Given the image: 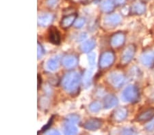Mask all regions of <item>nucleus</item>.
Instances as JSON below:
<instances>
[{"label":"nucleus","instance_id":"5","mask_svg":"<svg viewBox=\"0 0 154 135\" xmlns=\"http://www.w3.org/2000/svg\"><path fill=\"white\" fill-rule=\"evenodd\" d=\"M136 53V46L134 45H129L124 49L121 56V65H127L132 60Z\"/></svg>","mask_w":154,"mask_h":135},{"label":"nucleus","instance_id":"29","mask_svg":"<svg viewBox=\"0 0 154 135\" xmlns=\"http://www.w3.org/2000/svg\"><path fill=\"white\" fill-rule=\"evenodd\" d=\"M58 3V0H47V4H48L49 7H51V8L56 6Z\"/></svg>","mask_w":154,"mask_h":135},{"label":"nucleus","instance_id":"13","mask_svg":"<svg viewBox=\"0 0 154 135\" xmlns=\"http://www.w3.org/2000/svg\"><path fill=\"white\" fill-rule=\"evenodd\" d=\"M54 20L53 14L50 13H43L38 16V24L41 27H47L50 25Z\"/></svg>","mask_w":154,"mask_h":135},{"label":"nucleus","instance_id":"16","mask_svg":"<svg viewBox=\"0 0 154 135\" xmlns=\"http://www.w3.org/2000/svg\"><path fill=\"white\" fill-rule=\"evenodd\" d=\"M154 117V108H150L145 110L138 115L136 118L138 122H146L149 121Z\"/></svg>","mask_w":154,"mask_h":135},{"label":"nucleus","instance_id":"23","mask_svg":"<svg viewBox=\"0 0 154 135\" xmlns=\"http://www.w3.org/2000/svg\"><path fill=\"white\" fill-rule=\"evenodd\" d=\"M101 104L98 101H94L89 105V109L93 113H97L101 110Z\"/></svg>","mask_w":154,"mask_h":135},{"label":"nucleus","instance_id":"1","mask_svg":"<svg viewBox=\"0 0 154 135\" xmlns=\"http://www.w3.org/2000/svg\"><path fill=\"white\" fill-rule=\"evenodd\" d=\"M81 82V77L78 72L71 71L64 75L62 79V85L66 92L74 94L78 92Z\"/></svg>","mask_w":154,"mask_h":135},{"label":"nucleus","instance_id":"33","mask_svg":"<svg viewBox=\"0 0 154 135\" xmlns=\"http://www.w3.org/2000/svg\"><path fill=\"white\" fill-rule=\"evenodd\" d=\"M37 78H38V89H39L40 87H41V82H42V80H41V75H38V76H37Z\"/></svg>","mask_w":154,"mask_h":135},{"label":"nucleus","instance_id":"28","mask_svg":"<svg viewBox=\"0 0 154 135\" xmlns=\"http://www.w3.org/2000/svg\"><path fill=\"white\" fill-rule=\"evenodd\" d=\"M53 119H54L53 117H51V118L49 120V122H48V124H47L45 126L43 127V128H42L41 131L40 132H41H41H45L47 130H48L49 128H50V126H51V124H52V122H53Z\"/></svg>","mask_w":154,"mask_h":135},{"label":"nucleus","instance_id":"6","mask_svg":"<svg viewBox=\"0 0 154 135\" xmlns=\"http://www.w3.org/2000/svg\"><path fill=\"white\" fill-rule=\"evenodd\" d=\"M121 16L117 14H112L106 16L103 19V25L106 29L114 28L121 23Z\"/></svg>","mask_w":154,"mask_h":135},{"label":"nucleus","instance_id":"25","mask_svg":"<svg viewBox=\"0 0 154 135\" xmlns=\"http://www.w3.org/2000/svg\"><path fill=\"white\" fill-rule=\"evenodd\" d=\"M66 120H68V121L71 122L75 124L76 123L79 122V117L78 116V115H77L75 114H71V115H69V116L67 117V118H66Z\"/></svg>","mask_w":154,"mask_h":135},{"label":"nucleus","instance_id":"8","mask_svg":"<svg viewBox=\"0 0 154 135\" xmlns=\"http://www.w3.org/2000/svg\"><path fill=\"white\" fill-rule=\"evenodd\" d=\"M140 61L143 65L151 67L154 65V51L147 50L142 53Z\"/></svg>","mask_w":154,"mask_h":135},{"label":"nucleus","instance_id":"15","mask_svg":"<svg viewBox=\"0 0 154 135\" xmlns=\"http://www.w3.org/2000/svg\"><path fill=\"white\" fill-rule=\"evenodd\" d=\"M118 104V99L115 95H107L103 100V107L106 109H110Z\"/></svg>","mask_w":154,"mask_h":135},{"label":"nucleus","instance_id":"9","mask_svg":"<svg viewBox=\"0 0 154 135\" xmlns=\"http://www.w3.org/2000/svg\"><path fill=\"white\" fill-rule=\"evenodd\" d=\"M103 122L101 119L97 118H93L86 121L83 125L86 130L90 131H96L102 126Z\"/></svg>","mask_w":154,"mask_h":135},{"label":"nucleus","instance_id":"19","mask_svg":"<svg viewBox=\"0 0 154 135\" xmlns=\"http://www.w3.org/2000/svg\"><path fill=\"white\" fill-rule=\"evenodd\" d=\"M60 66V58L58 56H55L49 59L48 63H47V68L48 69L54 72L58 70Z\"/></svg>","mask_w":154,"mask_h":135},{"label":"nucleus","instance_id":"18","mask_svg":"<svg viewBox=\"0 0 154 135\" xmlns=\"http://www.w3.org/2000/svg\"><path fill=\"white\" fill-rule=\"evenodd\" d=\"M63 131L65 134H75L78 133V129L75 124L66 119L63 124Z\"/></svg>","mask_w":154,"mask_h":135},{"label":"nucleus","instance_id":"22","mask_svg":"<svg viewBox=\"0 0 154 135\" xmlns=\"http://www.w3.org/2000/svg\"><path fill=\"white\" fill-rule=\"evenodd\" d=\"M92 71L87 70L85 71V72L83 76V83L84 85L86 86V87H88L90 86L91 83V79H92Z\"/></svg>","mask_w":154,"mask_h":135},{"label":"nucleus","instance_id":"20","mask_svg":"<svg viewBox=\"0 0 154 135\" xmlns=\"http://www.w3.org/2000/svg\"><path fill=\"white\" fill-rule=\"evenodd\" d=\"M115 8V4L112 0H103L100 4V9L106 13L112 12Z\"/></svg>","mask_w":154,"mask_h":135},{"label":"nucleus","instance_id":"10","mask_svg":"<svg viewBox=\"0 0 154 135\" xmlns=\"http://www.w3.org/2000/svg\"><path fill=\"white\" fill-rule=\"evenodd\" d=\"M78 57L74 55H67L63 58L62 63L67 69H72L78 65Z\"/></svg>","mask_w":154,"mask_h":135},{"label":"nucleus","instance_id":"7","mask_svg":"<svg viewBox=\"0 0 154 135\" xmlns=\"http://www.w3.org/2000/svg\"><path fill=\"white\" fill-rule=\"evenodd\" d=\"M125 41V35L123 32H119L113 34L110 39V45L113 48H119L123 45Z\"/></svg>","mask_w":154,"mask_h":135},{"label":"nucleus","instance_id":"11","mask_svg":"<svg viewBox=\"0 0 154 135\" xmlns=\"http://www.w3.org/2000/svg\"><path fill=\"white\" fill-rule=\"evenodd\" d=\"M128 113V109L125 107H119L113 112L112 118L116 122H121L125 119Z\"/></svg>","mask_w":154,"mask_h":135},{"label":"nucleus","instance_id":"4","mask_svg":"<svg viewBox=\"0 0 154 135\" xmlns=\"http://www.w3.org/2000/svg\"><path fill=\"white\" fill-rule=\"evenodd\" d=\"M115 60V55L112 51H106L100 56L99 61V67L102 69L108 68L113 64Z\"/></svg>","mask_w":154,"mask_h":135},{"label":"nucleus","instance_id":"14","mask_svg":"<svg viewBox=\"0 0 154 135\" xmlns=\"http://www.w3.org/2000/svg\"><path fill=\"white\" fill-rule=\"evenodd\" d=\"M77 19L76 14H71L69 15H66L62 19L60 22V26L63 29H67L73 25Z\"/></svg>","mask_w":154,"mask_h":135},{"label":"nucleus","instance_id":"2","mask_svg":"<svg viewBox=\"0 0 154 135\" xmlns=\"http://www.w3.org/2000/svg\"><path fill=\"white\" fill-rule=\"evenodd\" d=\"M140 94L138 87L135 85H129L122 93L123 100L128 102H136L139 100Z\"/></svg>","mask_w":154,"mask_h":135},{"label":"nucleus","instance_id":"32","mask_svg":"<svg viewBox=\"0 0 154 135\" xmlns=\"http://www.w3.org/2000/svg\"><path fill=\"white\" fill-rule=\"evenodd\" d=\"M47 134H60L59 132L56 131V130H52V131H48V132H47Z\"/></svg>","mask_w":154,"mask_h":135},{"label":"nucleus","instance_id":"3","mask_svg":"<svg viewBox=\"0 0 154 135\" xmlns=\"http://www.w3.org/2000/svg\"><path fill=\"white\" fill-rule=\"evenodd\" d=\"M108 81L115 88H120L125 81V76L119 71H114L109 74Z\"/></svg>","mask_w":154,"mask_h":135},{"label":"nucleus","instance_id":"30","mask_svg":"<svg viewBox=\"0 0 154 135\" xmlns=\"http://www.w3.org/2000/svg\"><path fill=\"white\" fill-rule=\"evenodd\" d=\"M146 130L148 131H152L153 130H154V120L151 122H150L149 124L146 126Z\"/></svg>","mask_w":154,"mask_h":135},{"label":"nucleus","instance_id":"31","mask_svg":"<svg viewBox=\"0 0 154 135\" xmlns=\"http://www.w3.org/2000/svg\"><path fill=\"white\" fill-rule=\"evenodd\" d=\"M135 133V132L133 131V130H131V129H125V131H123V134H134Z\"/></svg>","mask_w":154,"mask_h":135},{"label":"nucleus","instance_id":"21","mask_svg":"<svg viewBox=\"0 0 154 135\" xmlns=\"http://www.w3.org/2000/svg\"><path fill=\"white\" fill-rule=\"evenodd\" d=\"M95 46V40L93 39L87 40L82 45L81 50L84 53H89Z\"/></svg>","mask_w":154,"mask_h":135},{"label":"nucleus","instance_id":"12","mask_svg":"<svg viewBox=\"0 0 154 135\" xmlns=\"http://www.w3.org/2000/svg\"><path fill=\"white\" fill-rule=\"evenodd\" d=\"M49 40L51 43L55 45H60L61 41V36L59 31L55 27H51L49 30L48 35Z\"/></svg>","mask_w":154,"mask_h":135},{"label":"nucleus","instance_id":"34","mask_svg":"<svg viewBox=\"0 0 154 135\" xmlns=\"http://www.w3.org/2000/svg\"><path fill=\"white\" fill-rule=\"evenodd\" d=\"M125 0H116L115 2H116V4L117 5H121L125 3Z\"/></svg>","mask_w":154,"mask_h":135},{"label":"nucleus","instance_id":"27","mask_svg":"<svg viewBox=\"0 0 154 135\" xmlns=\"http://www.w3.org/2000/svg\"><path fill=\"white\" fill-rule=\"evenodd\" d=\"M84 24H85V19L84 18H79L75 21L74 26H75V28L79 29L82 28Z\"/></svg>","mask_w":154,"mask_h":135},{"label":"nucleus","instance_id":"24","mask_svg":"<svg viewBox=\"0 0 154 135\" xmlns=\"http://www.w3.org/2000/svg\"><path fill=\"white\" fill-rule=\"evenodd\" d=\"M45 54V50L42 45L39 43H37V57L38 59H41Z\"/></svg>","mask_w":154,"mask_h":135},{"label":"nucleus","instance_id":"26","mask_svg":"<svg viewBox=\"0 0 154 135\" xmlns=\"http://www.w3.org/2000/svg\"><path fill=\"white\" fill-rule=\"evenodd\" d=\"M95 59H96V54L95 53H89L88 56V63L90 66H94L95 65Z\"/></svg>","mask_w":154,"mask_h":135},{"label":"nucleus","instance_id":"17","mask_svg":"<svg viewBox=\"0 0 154 135\" xmlns=\"http://www.w3.org/2000/svg\"><path fill=\"white\" fill-rule=\"evenodd\" d=\"M146 6L143 2L140 1H136L133 4L131 7V12L134 14L140 15L145 11Z\"/></svg>","mask_w":154,"mask_h":135}]
</instances>
